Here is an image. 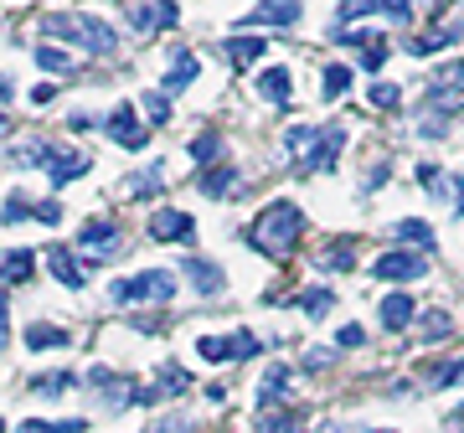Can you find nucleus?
<instances>
[{"label":"nucleus","instance_id":"nucleus-44","mask_svg":"<svg viewBox=\"0 0 464 433\" xmlns=\"http://www.w3.org/2000/svg\"><path fill=\"white\" fill-rule=\"evenodd\" d=\"M454 212L464 216V176H459V181H454Z\"/></svg>","mask_w":464,"mask_h":433},{"label":"nucleus","instance_id":"nucleus-15","mask_svg":"<svg viewBox=\"0 0 464 433\" xmlns=\"http://www.w3.org/2000/svg\"><path fill=\"white\" fill-rule=\"evenodd\" d=\"M253 83H258V99L274 103V109H284V103H289V93H295V83H289V67H264Z\"/></svg>","mask_w":464,"mask_h":433},{"label":"nucleus","instance_id":"nucleus-2","mask_svg":"<svg viewBox=\"0 0 464 433\" xmlns=\"http://www.w3.org/2000/svg\"><path fill=\"white\" fill-rule=\"evenodd\" d=\"M42 32L63 36V42H72V47L93 52V57H114V52H119L114 26H109L103 16H88V11H57V16L42 21Z\"/></svg>","mask_w":464,"mask_h":433},{"label":"nucleus","instance_id":"nucleus-43","mask_svg":"<svg viewBox=\"0 0 464 433\" xmlns=\"http://www.w3.org/2000/svg\"><path fill=\"white\" fill-rule=\"evenodd\" d=\"M362 341H366V335H362V331H356V325H346V331L335 335V346H351V351L362 346Z\"/></svg>","mask_w":464,"mask_h":433},{"label":"nucleus","instance_id":"nucleus-24","mask_svg":"<svg viewBox=\"0 0 464 433\" xmlns=\"http://www.w3.org/2000/svg\"><path fill=\"white\" fill-rule=\"evenodd\" d=\"M232 181H237V170H232L227 160H222V166H217V170H207V176H201V191H207V197H217V201H222V197H227V191H232Z\"/></svg>","mask_w":464,"mask_h":433},{"label":"nucleus","instance_id":"nucleus-6","mask_svg":"<svg viewBox=\"0 0 464 433\" xmlns=\"http://www.w3.org/2000/svg\"><path fill=\"white\" fill-rule=\"evenodd\" d=\"M36 166L52 176V186H67V181H78V176H88L93 160L78 150H63V145H36Z\"/></svg>","mask_w":464,"mask_h":433},{"label":"nucleus","instance_id":"nucleus-20","mask_svg":"<svg viewBox=\"0 0 464 433\" xmlns=\"http://www.w3.org/2000/svg\"><path fill=\"white\" fill-rule=\"evenodd\" d=\"M289 382H295V367H268L264 382H258V413H264V408H274V398H279Z\"/></svg>","mask_w":464,"mask_h":433},{"label":"nucleus","instance_id":"nucleus-37","mask_svg":"<svg viewBox=\"0 0 464 433\" xmlns=\"http://www.w3.org/2000/svg\"><path fill=\"white\" fill-rule=\"evenodd\" d=\"M145 114H150V124H166V119H170V99H166V93H145Z\"/></svg>","mask_w":464,"mask_h":433},{"label":"nucleus","instance_id":"nucleus-21","mask_svg":"<svg viewBox=\"0 0 464 433\" xmlns=\"http://www.w3.org/2000/svg\"><path fill=\"white\" fill-rule=\"evenodd\" d=\"M264 52H268V36H232V42H227V57H232V63H237V67L258 63Z\"/></svg>","mask_w":464,"mask_h":433},{"label":"nucleus","instance_id":"nucleus-39","mask_svg":"<svg viewBox=\"0 0 464 433\" xmlns=\"http://www.w3.org/2000/svg\"><path fill=\"white\" fill-rule=\"evenodd\" d=\"M454 382H464V356H459V361H449V367L433 377V387H454Z\"/></svg>","mask_w":464,"mask_h":433},{"label":"nucleus","instance_id":"nucleus-1","mask_svg":"<svg viewBox=\"0 0 464 433\" xmlns=\"http://www.w3.org/2000/svg\"><path fill=\"white\" fill-rule=\"evenodd\" d=\"M299 233H304V212H299L295 201H268L264 212L253 216L248 243L264 258H289L299 248Z\"/></svg>","mask_w":464,"mask_h":433},{"label":"nucleus","instance_id":"nucleus-36","mask_svg":"<svg viewBox=\"0 0 464 433\" xmlns=\"http://www.w3.org/2000/svg\"><path fill=\"white\" fill-rule=\"evenodd\" d=\"M366 99L377 103V109H398L402 93H398V83H372V93H366Z\"/></svg>","mask_w":464,"mask_h":433},{"label":"nucleus","instance_id":"nucleus-25","mask_svg":"<svg viewBox=\"0 0 464 433\" xmlns=\"http://www.w3.org/2000/svg\"><path fill=\"white\" fill-rule=\"evenodd\" d=\"M26 346H32V351L67 346V331H57V325H26Z\"/></svg>","mask_w":464,"mask_h":433},{"label":"nucleus","instance_id":"nucleus-10","mask_svg":"<svg viewBox=\"0 0 464 433\" xmlns=\"http://www.w3.org/2000/svg\"><path fill=\"white\" fill-rule=\"evenodd\" d=\"M341 145H346V130H341V124H325V130L315 134V145L299 155V170H331Z\"/></svg>","mask_w":464,"mask_h":433},{"label":"nucleus","instance_id":"nucleus-41","mask_svg":"<svg viewBox=\"0 0 464 433\" xmlns=\"http://www.w3.org/2000/svg\"><path fill=\"white\" fill-rule=\"evenodd\" d=\"M63 387H72L67 371H57V377H36V392H63Z\"/></svg>","mask_w":464,"mask_h":433},{"label":"nucleus","instance_id":"nucleus-5","mask_svg":"<svg viewBox=\"0 0 464 433\" xmlns=\"http://www.w3.org/2000/svg\"><path fill=\"white\" fill-rule=\"evenodd\" d=\"M78 248H83L88 264H109V258L124 253V233H119L114 216H93V222H83V233H78Z\"/></svg>","mask_w":464,"mask_h":433},{"label":"nucleus","instance_id":"nucleus-13","mask_svg":"<svg viewBox=\"0 0 464 433\" xmlns=\"http://www.w3.org/2000/svg\"><path fill=\"white\" fill-rule=\"evenodd\" d=\"M299 16H304L299 0H258L243 21H248V26H295Z\"/></svg>","mask_w":464,"mask_h":433},{"label":"nucleus","instance_id":"nucleus-30","mask_svg":"<svg viewBox=\"0 0 464 433\" xmlns=\"http://www.w3.org/2000/svg\"><path fill=\"white\" fill-rule=\"evenodd\" d=\"M449 335H454V325H449V315L444 310H429V315H423V341H449Z\"/></svg>","mask_w":464,"mask_h":433},{"label":"nucleus","instance_id":"nucleus-34","mask_svg":"<svg viewBox=\"0 0 464 433\" xmlns=\"http://www.w3.org/2000/svg\"><path fill=\"white\" fill-rule=\"evenodd\" d=\"M191 155H197L201 166H212V155H222V140H217V134L207 130V134H201V140H197V145H191Z\"/></svg>","mask_w":464,"mask_h":433},{"label":"nucleus","instance_id":"nucleus-14","mask_svg":"<svg viewBox=\"0 0 464 433\" xmlns=\"http://www.w3.org/2000/svg\"><path fill=\"white\" fill-rule=\"evenodd\" d=\"M181 279H191V289L197 294H222V268L217 264H207V258H181Z\"/></svg>","mask_w":464,"mask_h":433},{"label":"nucleus","instance_id":"nucleus-47","mask_svg":"<svg viewBox=\"0 0 464 433\" xmlns=\"http://www.w3.org/2000/svg\"><path fill=\"white\" fill-rule=\"evenodd\" d=\"M0 433H5V418H0Z\"/></svg>","mask_w":464,"mask_h":433},{"label":"nucleus","instance_id":"nucleus-4","mask_svg":"<svg viewBox=\"0 0 464 433\" xmlns=\"http://www.w3.org/2000/svg\"><path fill=\"white\" fill-rule=\"evenodd\" d=\"M423 109L429 114H459L464 109V63H449L433 72V83L423 88Z\"/></svg>","mask_w":464,"mask_h":433},{"label":"nucleus","instance_id":"nucleus-11","mask_svg":"<svg viewBox=\"0 0 464 433\" xmlns=\"http://www.w3.org/2000/svg\"><path fill=\"white\" fill-rule=\"evenodd\" d=\"M150 237L155 243H191L197 237V222L186 212H176V207H160V212L150 216Z\"/></svg>","mask_w":464,"mask_h":433},{"label":"nucleus","instance_id":"nucleus-12","mask_svg":"<svg viewBox=\"0 0 464 433\" xmlns=\"http://www.w3.org/2000/svg\"><path fill=\"white\" fill-rule=\"evenodd\" d=\"M377 279H423L429 274V258L423 253H382L377 264H372Z\"/></svg>","mask_w":464,"mask_h":433},{"label":"nucleus","instance_id":"nucleus-16","mask_svg":"<svg viewBox=\"0 0 464 433\" xmlns=\"http://www.w3.org/2000/svg\"><path fill=\"white\" fill-rule=\"evenodd\" d=\"M47 268L57 274V284H63V289H83V264H78L63 243H52V248H47Z\"/></svg>","mask_w":464,"mask_h":433},{"label":"nucleus","instance_id":"nucleus-46","mask_svg":"<svg viewBox=\"0 0 464 433\" xmlns=\"http://www.w3.org/2000/svg\"><path fill=\"white\" fill-rule=\"evenodd\" d=\"M5 130H11V119H5V114H0V134H5Z\"/></svg>","mask_w":464,"mask_h":433},{"label":"nucleus","instance_id":"nucleus-31","mask_svg":"<svg viewBox=\"0 0 464 433\" xmlns=\"http://www.w3.org/2000/svg\"><path fill=\"white\" fill-rule=\"evenodd\" d=\"M197 351L207 356V361H217V367H222V361H232V341H222V335H201Z\"/></svg>","mask_w":464,"mask_h":433},{"label":"nucleus","instance_id":"nucleus-8","mask_svg":"<svg viewBox=\"0 0 464 433\" xmlns=\"http://www.w3.org/2000/svg\"><path fill=\"white\" fill-rule=\"evenodd\" d=\"M377 11H387L392 21H413V0H341L331 32H341V26H346V21H356V16H377Z\"/></svg>","mask_w":464,"mask_h":433},{"label":"nucleus","instance_id":"nucleus-19","mask_svg":"<svg viewBox=\"0 0 464 433\" xmlns=\"http://www.w3.org/2000/svg\"><path fill=\"white\" fill-rule=\"evenodd\" d=\"M160 181H166V166L160 160H150L140 176H130V197L134 201H150V197H160Z\"/></svg>","mask_w":464,"mask_h":433},{"label":"nucleus","instance_id":"nucleus-38","mask_svg":"<svg viewBox=\"0 0 464 433\" xmlns=\"http://www.w3.org/2000/svg\"><path fill=\"white\" fill-rule=\"evenodd\" d=\"M16 433H78V423H42V418H32V423H21Z\"/></svg>","mask_w":464,"mask_h":433},{"label":"nucleus","instance_id":"nucleus-45","mask_svg":"<svg viewBox=\"0 0 464 433\" xmlns=\"http://www.w3.org/2000/svg\"><path fill=\"white\" fill-rule=\"evenodd\" d=\"M0 99H11V78H0Z\"/></svg>","mask_w":464,"mask_h":433},{"label":"nucleus","instance_id":"nucleus-33","mask_svg":"<svg viewBox=\"0 0 464 433\" xmlns=\"http://www.w3.org/2000/svg\"><path fill=\"white\" fill-rule=\"evenodd\" d=\"M320 264H325V268H341V274H346V268L356 264V248H351V243H346V248H325V253H320Z\"/></svg>","mask_w":464,"mask_h":433},{"label":"nucleus","instance_id":"nucleus-32","mask_svg":"<svg viewBox=\"0 0 464 433\" xmlns=\"http://www.w3.org/2000/svg\"><path fill=\"white\" fill-rule=\"evenodd\" d=\"M248 356H258V335L243 325V331L232 335V361H248Z\"/></svg>","mask_w":464,"mask_h":433},{"label":"nucleus","instance_id":"nucleus-22","mask_svg":"<svg viewBox=\"0 0 464 433\" xmlns=\"http://www.w3.org/2000/svg\"><path fill=\"white\" fill-rule=\"evenodd\" d=\"M392 237H408V243H413V248H423V253L433 248V227H429V222H418V216H408V222H392Z\"/></svg>","mask_w":464,"mask_h":433},{"label":"nucleus","instance_id":"nucleus-27","mask_svg":"<svg viewBox=\"0 0 464 433\" xmlns=\"http://www.w3.org/2000/svg\"><path fill=\"white\" fill-rule=\"evenodd\" d=\"M315 134H320V124H289V130H284V145H289L295 155H304L310 145H315Z\"/></svg>","mask_w":464,"mask_h":433},{"label":"nucleus","instance_id":"nucleus-26","mask_svg":"<svg viewBox=\"0 0 464 433\" xmlns=\"http://www.w3.org/2000/svg\"><path fill=\"white\" fill-rule=\"evenodd\" d=\"M36 67H42V72H72V57H67L63 47H36Z\"/></svg>","mask_w":464,"mask_h":433},{"label":"nucleus","instance_id":"nucleus-35","mask_svg":"<svg viewBox=\"0 0 464 433\" xmlns=\"http://www.w3.org/2000/svg\"><path fill=\"white\" fill-rule=\"evenodd\" d=\"M26 216H32V197H11L0 207V222H26Z\"/></svg>","mask_w":464,"mask_h":433},{"label":"nucleus","instance_id":"nucleus-17","mask_svg":"<svg viewBox=\"0 0 464 433\" xmlns=\"http://www.w3.org/2000/svg\"><path fill=\"white\" fill-rule=\"evenodd\" d=\"M191 78H197V52H191V47L170 52V78H166V93H186V88H191Z\"/></svg>","mask_w":464,"mask_h":433},{"label":"nucleus","instance_id":"nucleus-7","mask_svg":"<svg viewBox=\"0 0 464 433\" xmlns=\"http://www.w3.org/2000/svg\"><path fill=\"white\" fill-rule=\"evenodd\" d=\"M176 21H181L176 0H130V26H134L140 36L166 32V26H176Z\"/></svg>","mask_w":464,"mask_h":433},{"label":"nucleus","instance_id":"nucleus-3","mask_svg":"<svg viewBox=\"0 0 464 433\" xmlns=\"http://www.w3.org/2000/svg\"><path fill=\"white\" fill-rule=\"evenodd\" d=\"M176 274L170 268H140V274H130V279L109 284V300L114 304H166L176 300Z\"/></svg>","mask_w":464,"mask_h":433},{"label":"nucleus","instance_id":"nucleus-9","mask_svg":"<svg viewBox=\"0 0 464 433\" xmlns=\"http://www.w3.org/2000/svg\"><path fill=\"white\" fill-rule=\"evenodd\" d=\"M103 130L114 134V145H124V150H145V140H150V130L134 114V103H119L114 114L103 119Z\"/></svg>","mask_w":464,"mask_h":433},{"label":"nucleus","instance_id":"nucleus-28","mask_svg":"<svg viewBox=\"0 0 464 433\" xmlns=\"http://www.w3.org/2000/svg\"><path fill=\"white\" fill-rule=\"evenodd\" d=\"M351 78H356V72H351V67H325V88H320V93H325V99H341V93H351Z\"/></svg>","mask_w":464,"mask_h":433},{"label":"nucleus","instance_id":"nucleus-23","mask_svg":"<svg viewBox=\"0 0 464 433\" xmlns=\"http://www.w3.org/2000/svg\"><path fill=\"white\" fill-rule=\"evenodd\" d=\"M0 274H5V284H26V279H32V253H26V248L5 253V258H0Z\"/></svg>","mask_w":464,"mask_h":433},{"label":"nucleus","instance_id":"nucleus-42","mask_svg":"<svg viewBox=\"0 0 464 433\" xmlns=\"http://www.w3.org/2000/svg\"><path fill=\"white\" fill-rule=\"evenodd\" d=\"M331 361H335L331 351H310V356H304V367H310V371H325Z\"/></svg>","mask_w":464,"mask_h":433},{"label":"nucleus","instance_id":"nucleus-18","mask_svg":"<svg viewBox=\"0 0 464 433\" xmlns=\"http://www.w3.org/2000/svg\"><path fill=\"white\" fill-rule=\"evenodd\" d=\"M382 315V331H408V320H413V300L408 294H387V300L377 304Z\"/></svg>","mask_w":464,"mask_h":433},{"label":"nucleus","instance_id":"nucleus-40","mask_svg":"<svg viewBox=\"0 0 464 433\" xmlns=\"http://www.w3.org/2000/svg\"><path fill=\"white\" fill-rule=\"evenodd\" d=\"M160 387H166V392H186V387H191V377H186V371H160Z\"/></svg>","mask_w":464,"mask_h":433},{"label":"nucleus","instance_id":"nucleus-29","mask_svg":"<svg viewBox=\"0 0 464 433\" xmlns=\"http://www.w3.org/2000/svg\"><path fill=\"white\" fill-rule=\"evenodd\" d=\"M331 304H335V289H310V294H299V310H304L310 320H320Z\"/></svg>","mask_w":464,"mask_h":433}]
</instances>
